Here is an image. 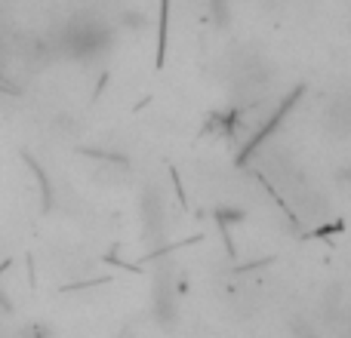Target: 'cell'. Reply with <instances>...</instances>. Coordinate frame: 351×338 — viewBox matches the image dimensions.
<instances>
[]
</instances>
